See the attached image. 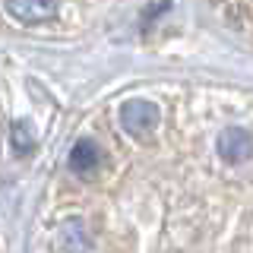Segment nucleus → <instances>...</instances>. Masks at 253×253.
Listing matches in <instances>:
<instances>
[{
  "label": "nucleus",
  "mask_w": 253,
  "mask_h": 253,
  "mask_svg": "<svg viewBox=\"0 0 253 253\" xmlns=\"http://www.w3.org/2000/svg\"><path fill=\"white\" fill-rule=\"evenodd\" d=\"M10 13L22 22H42L54 13V3L51 0H6Z\"/></svg>",
  "instance_id": "obj_3"
},
{
  "label": "nucleus",
  "mask_w": 253,
  "mask_h": 253,
  "mask_svg": "<svg viewBox=\"0 0 253 253\" xmlns=\"http://www.w3.org/2000/svg\"><path fill=\"white\" fill-rule=\"evenodd\" d=\"M212 6H215L247 42H253V0H212Z\"/></svg>",
  "instance_id": "obj_2"
},
{
  "label": "nucleus",
  "mask_w": 253,
  "mask_h": 253,
  "mask_svg": "<svg viewBox=\"0 0 253 253\" xmlns=\"http://www.w3.org/2000/svg\"><path fill=\"white\" fill-rule=\"evenodd\" d=\"M89 193L60 250H253V92L171 83L124 95L67 155Z\"/></svg>",
  "instance_id": "obj_1"
}]
</instances>
